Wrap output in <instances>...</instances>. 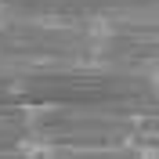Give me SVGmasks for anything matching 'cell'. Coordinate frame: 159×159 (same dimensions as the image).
<instances>
[{"label": "cell", "mask_w": 159, "mask_h": 159, "mask_svg": "<svg viewBox=\"0 0 159 159\" xmlns=\"http://www.w3.org/2000/svg\"><path fill=\"white\" fill-rule=\"evenodd\" d=\"M0 18H4V0H0Z\"/></svg>", "instance_id": "2"}, {"label": "cell", "mask_w": 159, "mask_h": 159, "mask_svg": "<svg viewBox=\"0 0 159 159\" xmlns=\"http://www.w3.org/2000/svg\"><path fill=\"white\" fill-rule=\"evenodd\" d=\"M15 152L25 156V159H40V156H54V145H47L43 138H22L15 145Z\"/></svg>", "instance_id": "1"}]
</instances>
